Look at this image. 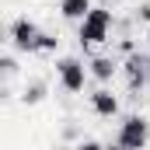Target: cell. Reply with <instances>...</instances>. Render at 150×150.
<instances>
[{
	"label": "cell",
	"mask_w": 150,
	"mask_h": 150,
	"mask_svg": "<svg viewBox=\"0 0 150 150\" xmlns=\"http://www.w3.org/2000/svg\"><path fill=\"white\" fill-rule=\"evenodd\" d=\"M150 140V122L143 115H126L122 119V126H119V136H115V143L122 150H143Z\"/></svg>",
	"instance_id": "7a4b0ae2"
},
{
	"label": "cell",
	"mask_w": 150,
	"mask_h": 150,
	"mask_svg": "<svg viewBox=\"0 0 150 150\" xmlns=\"http://www.w3.org/2000/svg\"><path fill=\"white\" fill-rule=\"evenodd\" d=\"M122 74H126V84H129V91H140V87H143V84L150 80L147 56H143V52H133V56L122 63Z\"/></svg>",
	"instance_id": "5b68a950"
},
{
	"label": "cell",
	"mask_w": 150,
	"mask_h": 150,
	"mask_svg": "<svg viewBox=\"0 0 150 150\" xmlns=\"http://www.w3.org/2000/svg\"><path fill=\"white\" fill-rule=\"evenodd\" d=\"M0 67H4V74H7V77H11L14 70H18V63H14V56H4V59H0Z\"/></svg>",
	"instance_id": "7c38bea8"
},
{
	"label": "cell",
	"mask_w": 150,
	"mask_h": 150,
	"mask_svg": "<svg viewBox=\"0 0 150 150\" xmlns=\"http://www.w3.org/2000/svg\"><path fill=\"white\" fill-rule=\"evenodd\" d=\"M136 21L150 25V4H140V7H136Z\"/></svg>",
	"instance_id": "8fae6325"
},
{
	"label": "cell",
	"mask_w": 150,
	"mask_h": 150,
	"mask_svg": "<svg viewBox=\"0 0 150 150\" xmlns=\"http://www.w3.org/2000/svg\"><path fill=\"white\" fill-rule=\"evenodd\" d=\"M56 45H59V38H56V35H49V32H42V45H38V52H52Z\"/></svg>",
	"instance_id": "30bf717a"
},
{
	"label": "cell",
	"mask_w": 150,
	"mask_h": 150,
	"mask_svg": "<svg viewBox=\"0 0 150 150\" xmlns=\"http://www.w3.org/2000/svg\"><path fill=\"white\" fill-rule=\"evenodd\" d=\"M59 14L67 21H84L91 14V0H59Z\"/></svg>",
	"instance_id": "52a82bcc"
},
{
	"label": "cell",
	"mask_w": 150,
	"mask_h": 150,
	"mask_svg": "<svg viewBox=\"0 0 150 150\" xmlns=\"http://www.w3.org/2000/svg\"><path fill=\"white\" fill-rule=\"evenodd\" d=\"M87 70L98 77V80H112V77H115V70H119V63H115L112 56H94V59L87 63Z\"/></svg>",
	"instance_id": "ba28073f"
},
{
	"label": "cell",
	"mask_w": 150,
	"mask_h": 150,
	"mask_svg": "<svg viewBox=\"0 0 150 150\" xmlns=\"http://www.w3.org/2000/svg\"><path fill=\"white\" fill-rule=\"evenodd\" d=\"M87 67L77 59V56H67V59H59L56 63V77H59V87L63 91H70V94H80L84 91V80H87Z\"/></svg>",
	"instance_id": "3957f363"
},
{
	"label": "cell",
	"mask_w": 150,
	"mask_h": 150,
	"mask_svg": "<svg viewBox=\"0 0 150 150\" xmlns=\"http://www.w3.org/2000/svg\"><path fill=\"white\" fill-rule=\"evenodd\" d=\"M77 150H108V147H101L98 140H84V143H77Z\"/></svg>",
	"instance_id": "4fadbf2b"
},
{
	"label": "cell",
	"mask_w": 150,
	"mask_h": 150,
	"mask_svg": "<svg viewBox=\"0 0 150 150\" xmlns=\"http://www.w3.org/2000/svg\"><path fill=\"white\" fill-rule=\"evenodd\" d=\"M91 108H94V115H101V119H112L119 112V98H115L108 87H98L91 94Z\"/></svg>",
	"instance_id": "8992f818"
},
{
	"label": "cell",
	"mask_w": 150,
	"mask_h": 150,
	"mask_svg": "<svg viewBox=\"0 0 150 150\" xmlns=\"http://www.w3.org/2000/svg\"><path fill=\"white\" fill-rule=\"evenodd\" d=\"M42 98H45V80H32V84H25V94H21L25 105H38Z\"/></svg>",
	"instance_id": "9c48e42d"
},
{
	"label": "cell",
	"mask_w": 150,
	"mask_h": 150,
	"mask_svg": "<svg viewBox=\"0 0 150 150\" xmlns=\"http://www.w3.org/2000/svg\"><path fill=\"white\" fill-rule=\"evenodd\" d=\"M147 42H150V32H147Z\"/></svg>",
	"instance_id": "9a60e30c"
},
{
	"label": "cell",
	"mask_w": 150,
	"mask_h": 150,
	"mask_svg": "<svg viewBox=\"0 0 150 150\" xmlns=\"http://www.w3.org/2000/svg\"><path fill=\"white\" fill-rule=\"evenodd\" d=\"M147 67H150V52H147Z\"/></svg>",
	"instance_id": "5bb4252c"
},
{
	"label": "cell",
	"mask_w": 150,
	"mask_h": 150,
	"mask_svg": "<svg viewBox=\"0 0 150 150\" xmlns=\"http://www.w3.org/2000/svg\"><path fill=\"white\" fill-rule=\"evenodd\" d=\"M11 42H14V49H21V52H38L42 32H38V25L32 18H14V21H11Z\"/></svg>",
	"instance_id": "277c9868"
},
{
	"label": "cell",
	"mask_w": 150,
	"mask_h": 150,
	"mask_svg": "<svg viewBox=\"0 0 150 150\" xmlns=\"http://www.w3.org/2000/svg\"><path fill=\"white\" fill-rule=\"evenodd\" d=\"M108 32H112V11H105V7H91V14L80 21L77 38H80V45H84V49H91V45L105 42Z\"/></svg>",
	"instance_id": "6da1fadb"
}]
</instances>
